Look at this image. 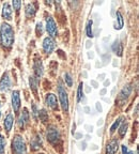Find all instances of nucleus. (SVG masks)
<instances>
[{
	"instance_id": "14",
	"label": "nucleus",
	"mask_w": 139,
	"mask_h": 154,
	"mask_svg": "<svg viewBox=\"0 0 139 154\" xmlns=\"http://www.w3.org/2000/svg\"><path fill=\"white\" fill-rule=\"evenodd\" d=\"M28 123H29V112H28V110H27V108H24L22 116H20V118H19V122H18L19 128H24Z\"/></svg>"
},
{
	"instance_id": "10",
	"label": "nucleus",
	"mask_w": 139,
	"mask_h": 154,
	"mask_svg": "<svg viewBox=\"0 0 139 154\" xmlns=\"http://www.w3.org/2000/svg\"><path fill=\"white\" fill-rule=\"evenodd\" d=\"M45 103H46V105H47L48 107H51V109H58V102H57V97H56L55 94H53V93L46 94Z\"/></svg>"
},
{
	"instance_id": "25",
	"label": "nucleus",
	"mask_w": 139,
	"mask_h": 154,
	"mask_svg": "<svg viewBox=\"0 0 139 154\" xmlns=\"http://www.w3.org/2000/svg\"><path fill=\"white\" fill-rule=\"evenodd\" d=\"M40 146H41V140L39 139V137L33 138V139H32V141H31V147H32V149L36 150L39 147H40Z\"/></svg>"
},
{
	"instance_id": "52",
	"label": "nucleus",
	"mask_w": 139,
	"mask_h": 154,
	"mask_svg": "<svg viewBox=\"0 0 139 154\" xmlns=\"http://www.w3.org/2000/svg\"><path fill=\"white\" fill-rule=\"evenodd\" d=\"M0 107H1V102H0Z\"/></svg>"
},
{
	"instance_id": "31",
	"label": "nucleus",
	"mask_w": 139,
	"mask_h": 154,
	"mask_svg": "<svg viewBox=\"0 0 139 154\" xmlns=\"http://www.w3.org/2000/svg\"><path fill=\"white\" fill-rule=\"evenodd\" d=\"M103 61H104V64H107L108 62H109V60H110V55H108V54H106V55H103Z\"/></svg>"
},
{
	"instance_id": "9",
	"label": "nucleus",
	"mask_w": 139,
	"mask_h": 154,
	"mask_svg": "<svg viewBox=\"0 0 139 154\" xmlns=\"http://www.w3.org/2000/svg\"><path fill=\"white\" fill-rule=\"evenodd\" d=\"M11 87V79H10L9 73L5 72L2 75V78L0 79V91H8Z\"/></svg>"
},
{
	"instance_id": "15",
	"label": "nucleus",
	"mask_w": 139,
	"mask_h": 154,
	"mask_svg": "<svg viewBox=\"0 0 139 154\" xmlns=\"http://www.w3.org/2000/svg\"><path fill=\"white\" fill-rule=\"evenodd\" d=\"M13 123H14V118H13L12 113H9V115L5 117V122H3V125H5V130L7 131V133H10L11 130H12Z\"/></svg>"
},
{
	"instance_id": "24",
	"label": "nucleus",
	"mask_w": 139,
	"mask_h": 154,
	"mask_svg": "<svg viewBox=\"0 0 139 154\" xmlns=\"http://www.w3.org/2000/svg\"><path fill=\"white\" fill-rule=\"evenodd\" d=\"M127 128H128V124H127L126 122H124L122 125H121V128H119V134H120L121 137H123L125 134H126L127 132Z\"/></svg>"
},
{
	"instance_id": "7",
	"label": "nucleus",
	"mask_w": 139,
	"mask_h": 154,
	"mask_svg": "<svg viewBox=\"0 0 139 154\" xmlns=\"http://www.w3.org/2000/svg\"><path fill=\"white\" fill-rule=\"evenodd\" d=\"M56 47V43L55 41H54L53 38H51V36H47V38H44L43 41V51H45L46 54H51L54 51V49H55Z\"/></svg>"
},
{
	"instance_id": "26",
	"label": "nucleus",
	"mask_w": 139,
	"mask_h": 154,
	"mask_svg": "<svg viewBox=\"0 0 139 154\" xmlns=\"http://www.w3.org/2000/svg\"><path fill=\"white\" fill-rule=\"evenodd\" d=\"M64 80H65V82H66V85L69 87L73 86V78H72V76H71V74H70V73H65V74H64Z\"/></svg>"
},
{
	"instance_id": "46",
	"label": "nucleus",
	"mask_w": 139,
	"mask_h": 154,
	"mask_svg": "<svg viewBox=\"0 0 139 154\" xmlns=\"http://www.w3.org/2000/svg\"><path fill=\"white\" fill-rule=\"evenodd\" d=\"M82 76H84L85 78H87V76H88V75H87V72H86V71H85V72H82Z\"/></svg>"
},
{
	"instance_id": "45",
	"label": "nucleus",
	"mask_w": 139,
	"mask_h": 154,
	"mask_svg": "<svg viewBox=\"0 0 139 154\" xmlns=\"http://www.w3.org/2000/svg\"><path fill=\"white\" fill-rule=\"evenodd\" d=\"M102 124H103V120H102V119H101V120H100V121H98V122H97V125H98V126H100V125H102Z\"/></svg>"
},
{
	"instance_id": "30",
	"label": "nucleus",
	"mask_w": 139,
	"mask_h": 154,
	"mask_svg": "<svg viewBox=\"0 0 139 154\" xmlns=\"http://www.w3.org/2000/svg\"><path fill=\"white\" fill-rule=\"evenodd\" d=\"M32 115H33V118L36 119H38V115H39V111H38V109H36V106L34 105H32Z\"/></svg>"
},
{
	"instance_id": "38",
	"label": "nucleus",
	"mask_w": 139,
	"mask_h": 154,
	"mask_svg": "<svg viewBox=\"0 0 139 154\" xmlns=\"http://www.w3.org/2000/svg\"><path fill=\"white\" fill-rule=\"evenodd\" d=\"M82 137V134H80V133H77V134H75V138H76V139H80Z\"/></svg>"
},
{
	"instance_id": "29",
	"label": "nucleus",
	"mask_w": 139,
	"mask_h": 154,
	"mask_svg": "<svg viewBox=\"0 0 139 154\" xmlns=\"http://www.w3.org/2000/svg\"><path fill=\"white\" fill-rule=\"evenodd\" d=\"M36 34H38L39 36L43 34V26H42L41 23L36 24Z\"/></svg>"
},
{
	"instance_id": "4",
	"label": "nucleus",
	"mask_w": 139,
	"mask_h": 154,
	"mask_svg": "<svg viewBox=\"0 0 139 154\" xmlns=\"http://www.w3.org/2000/svg\"><path fill=\"white\" fill-rule=\"evenodd\" d=\"M46 31L48 32V34L51 35V38H55L57 35V25H56L55 20H54L53 17H47L46 18Z\"/></svg>"
},
{
	"instance_id": "49",
	"label": "nucleus",
	"mask_w": 139,
	"mask_h": 154,
	"mask_svg": "<svg viewBox=\"0 0 139 154\" xmlns=\"http://www.w3.org/2000/svg\"><path fill=\"white\" fill-rule=\"evenodd\" d=\"M113 80H116V73H113Z\"/></svg>"
},
{
	"instance_id": "32",
	"label": "nucleus",
	"mask_w": 139,
	"mask_h": 154,
	"mask_svg": "<svg viewBox=\"0 0 139 154\" xmlns=\"http://www.w3.org/2000/svg\"><path fill=\"white\" fill-rule=\"evenodd\" d=\"M122 154H133V152L127 149L126 146H122Z\"/></svg>"
},
{
	"instance_id": "44",
	"label": "nucleus",
	"mask_w": 139,
	"mask_h": 154,
	"mask_svg": "<svg viewBox=\"0 0 139 154\" xmlns=\"http://www.w3.org/2000/svg\"><path fill=\"white\" fill-rule=\"evenodd\" d=\"M90 91H91V89H90L89 87H86V92H87V93H89Z\"/></svg>"
},
{
	"instance_id": "18",
	"label": "nucleus",
	"mask_w": 139,
	"mask_h": 154,
	"mask_svg": "<svg viewBox=\"0 0 139 154\" xmlns=\"http://www.w3.org/2000/svg\"><path fill=\"white\" fill-rule=\"evenodd\" d=\"M29 84H30V87H31V89H32V91L34 92V94L38 93V79H36V77L30 76V78H29Z\"/></svg>"
},
{
	"instance_id": "20",
	"label": "nucleus",
	"mask_w": 139,
	"mask_h": 154,
	"mask_svg": "<svg viewBox=\"0 0 139 154\" xmlns=\"http://www.w3.org/2000/svg\"><path fill=\"white\" fill-rule=\"evenodd\" d=\"M92 25H93V22L92 20H89L87 23V27H86V32H87V36L88 38H93V31H92Z\"/></svg>"
},
{
	"instance_id": "17",
	"label": "nucleus",
	"mask_w": 139,
	"mask_h": 154,
	"mask_svg": "<svg viewBox=\"0 0 139 154\" xmlns=\"http://www.w3.org/2000/svg\"><path fill=\"white\" fill-rule=\"evenodd\" d=\"M36 7H34L33 3H28L25 8V14H26L27 17H33L36 15Z\"/></svg>"
},
{
	"instance_id": "23",
	"label": "nucleus",
	"mask_w": 139,
	"mask_h": 154,
	"mask_svg": "<svg viewBox=\"0 0 139 154\" xmlns=\"http://www.w3.org/2000/svg\"><path fill=\"white\" fill-rule=\"evenodd\" d=\"M82 89H84V84L80 82L78 87V90H77V102H80L84 96V92H82Z\"/></svg>"
},
{
	"instance_id": "16",
	"label": "nucleus",
	"mask_w": 139,
	"mask_h": 154,
	"mask_svg": "<svg viewBox=\"0 0 139 154\" xmlns=\"http://www.w3.org/2000/svg\"><path fill=\"white\" fill-rule=\"evenodd\" d=\"M111 49H113V53L117 56H119V57H121V56L123 55V46L119 40H116V41L113 42V46H111Z\"/></svg>"
},
{
	"instance_id": "1",
	"label": "nucleus",
	"mask_w": 139,
	"mask_h": 154,
	"mask_svg": "<svg viewBox=\"0 0 139 154\" xmlns=\"http://www.w3.org/2000/svg\"><path fill=\"white\" fill-rule=\"evenodd\" d=\"M0 44L8 49L14 44V30L8 23H2L0 27Z\"/></svg>"
},
{
	"instance_id": "22",
	"label": "nucleus",
	"mask_w": 139,
	"mask_h": 154,
	"mask_svg": "<svg viewBox=\"0 0 139 154\" xmlns=\"http://www.w3.org/2000/svg\"><path fill=\"white\" fill-rule=\"evenodd\" d=\"M39 117H40V120H41L42 122L48 121V113L46 112L45 109H41V110L39 111Z\"/></svg>"
},
{
	"instance_id": "51",
	"label": "nucleus",
	"mask_w": 139,
	"mask_h": 154,
	"mask_svg": "<svg viewBox=\"0 0 139 154\" xmlns=\"http://www.w3.org/2000/svg\"><path fill=\"white\" fill-rule=\"evenodd\" d=\"M0 118H1V112H0Z\"/></svg>"
},
{
	"instance_id": "48",
	"label": "nucleus",
	"mask_w": 139,
	"mask_h": 154,
	"mask_svg": "<svg viewBox=\"0 0 139 154\" xmlns=\"http://www.w3.org/2000/svg\"><path fill=\"white\" fill-rule=\"evenodd\" d=\"M82 150H85V149H86V143H85V142L82 144Z\"/></svg>"
},
{
	"instance_id": "47",
	"label": "nucleus",
	"mask_w": 139,
	"mask_h": 154,
	"mask_svg": "<svg viewBox=\"0 0 139 154\" xmlns=\"http://www.w3.org/2000/svg\"><path fill=\"white\" fill-rule=\"evenodd\" d=\"M113 66H117V65H118V61H117V60H113Z\"/></svg>"
},
{
	"instance_id": "43",
	"label": "nucleus",
	"mask_w": 139,
	"mask_h": 154,
	"mask_svg": "<svg viewBox=\"0 0 139 154\" xmlns=\"http://www.w3.org/2000/svg\"><path fill=\"white\" fill-rule=\"evenodd\" d=\"M92 150H96L97 149V146H96V144H92V148H91Z\"/></svg>"
},
{
	"instance_id": "21",
	"label": "nucleus",
	"mask_w": 139,
	"mask_h": 154,
	"mask_svg": "<svg viewBox=\"0 0 139 154\" xmlns=\"http://www.w3.org/2000/svg\"><path fill=\"white\" fill-rule=\"evenodd\" d=\"M122 120H123V118L122 117H120V118H118L117 120L115 121V123H113V125H111V128H110V133L113 134V133H115L116 132V130H117L119 126H120V124H121V122H122Z\"/></svg>"
},
{
	"instance_id": "27",
	"label": "nucleus",
	"mask_w": 139,
	"mask_h": 154,
	"mask_svg": "<svg viewBox=\"0 0 139 154\" xmlns=\"http://www.w3.org/2000/svg\"><path fill=\"white\" fill-rule=\"evenodd\" d=\"M5 137L0 133V154H5Z\"/></svg>"
},
{
	"instance_id": "8",
	"label": "nucleus",
	"mask_w": 139,
	"mask_h": 154,
	"mask_svg": "<svg viewBox=\"0 0 139 154\" xmlns=\"http://www.w3.org/2000/svg\"><path fill=\"white\" fill-rule=\"evenodd\" d=\"M11 101H12V107L13 110L15 113L18 112L19 108H20V95H19V91L15 90L12 92V97H11Z\"/></svg>"
},
{
	"instance_id": "53",
	"label": "nucleus",
	"mask_w": 139,
	"mask_h": 154,
	"mask_svg": "<svg viewBox=\"0 0 139 154\" xmlns=\"http://www.w3.org/2000/svg\"><path fill=\"white\" fill-rule=\"evenodd\" d=\"M39 154H44V153H39Z\"/></svg>"
},
{
	"instance_id": "36",
	"label": "nucleus",
	"mask_w": 139,
	"mask_h": 154,
	"mask_svg": "<svg viewBox=\"0 0 139 154\" xmlns=\"http://www.w3.org/2000/svg\"><path fill=\"white\" fill-rule=\"evenodd\" d=\"M91 85L94 87V88H97V87H98L97 82H95V80H91Z\"/></svg>"
},
{
	"instance_id": "12",
	"label": "nucleus",
	"mask_w": 139,
	"mask_h": 154,
	"mask_svg": "<svg viewBox=\"0 0 139 154\" xmlns=\"http://www.w3.org/2000/svg\"><path fill=\"white\" fill-rule=\"evenodd\" d=\"M2 17L5 19H7V20H11V19H12V8H11L10 3H8V2L3 3Z\"/></svg>"
},
{
	"instance_id": "28",
	"label": "nucleus",
	"mask_w": 139,
	"mask_h": 154,
	"mask_svg": "<svg viewBox=\"0 0 139 154\" xmlns=\"http://www.w3.org/2000/svg\"><path fill=\"white\" fill-rule=\"evenodd\" d=\"M13 5V8H14V10L16 11V13L18 14L19 13V10H20V7H22V2L19 1V0H14L12 2Z\"/></svg>"
},
{
	"instance_id": "41",
	"label": "nucleus",
	"mask_w": 139,
	"mask_h": 154,
	"mask_svg": "<svg viewBox=\"0 0 139 154\" xmlns=\"http://www.w3.org/2000/svg\"><path fill=\"white\" fill-rule=\"evenodd\" d=\"M109 84H110V82H109V80H105V82H104V87H108L109 86Z\"/></svg>"
},
{
	"instance_id": "11",
	"label": "nucleus",
	"mask_w": 139,
	"mask_h": 154,
	"mask_svg": "<svg viewBox=\"0 0 139 154\" xmlns=\"http://www.w3.org/2000/svg\"><path fill=\"white\" fill-rule=\"evenodd\" d=\"M118 147H119L118 140L111 139L110 141L106 144V154H116L118 151Z\"/></svg>"
},
{
	"instance_id": "19",
	"label": "nucleus",
	"mask_w": 139,
	"mask_h": 154,
	"mask_svg": "<svg viewBox=\"0 0 139 154\" xmlns=\"http://www.w3.org/2000/svg\"><path fill=\"white\" fill-rule=\"evenodd\" d=\"M117 20H118V25L115 24V29H122V27L124 26V19H123V16L119 11L117 12Z\"/></svg>"
},
{
	"instance_id": "42",
	"label": "nucleus",
	"mask_w": 139,
	"mask_h": 154,
	"mask_svg": "<svg viewBox=\"0 0 139 154\" xmlns=\"http://www.w3.org/2000/svg\"><path fill=\"white\" fill-rule=\"evenodd\" d=\"M85 111H86L87 113H89V111H90V108H89V107H85V109H84Z\"/></svg>"
},
{
	"instance_id": "34",
	"label": "nucleus",
	"mask_w": 139,
	"mask_h": 154,
	"mask_svg": "<svg viewBox=\"0 0 139 154\" xmlns=\"http://www.w3.org/2000/svg\"><path fill=\"white\" fill-rule=\"evenodd\" d=\"M88 58H89V59H93V58H94V53H93V51H88Z\"/></svg>"
},
{
	"instance_id": "13",
	"label": "nucleus",
	"mask_w": 139,
	"mask_h": 154,
	"mask_svg": "<svg viewBox=\"0 0 139 154\" xmlns=\"http://www.w3.org/2000/svg\"><path fill=\"white\" fill-rule=\"evenodd\" d=\"M33 69H34V73H36V76L38 78L42 77V75H43V64H42L41 59H36L34 60Z\"/></svg>"
},
{
	"instance_id": "3",
	"label": "nucleus",
	"mask_w": 139,
	"mask_h": 154,
	"mask_svg": "<svg viewBox=\"0 0 139 154\" xmlns=\"http://www.w3.org/2000/svg\"><path fill=\"white\" fill-rule=\"evenodd\" d=\"M58 95H59V100H60V104L63 111L67 112L69 111V95L61 84H59V87H58Z\"/></svg>"
},
{
	"instance_id": "37",
	"label": "nucleus",
	"mask_w": 139,
	"mask_h": 154,
	"mask_svg": "<svg viewBox=\"0 0 139 154\" xmlns=\"http://www.w3.org/2000/svg\"><path fill=\"white\" fill-rule=\"evenodd\" d=\"M91 46H92V42H91V41H87V43H86V47L89 49V48L91 47Z\"/></svg>"
},
{
	"instance_id": "6",
	"label": "nucleus",
	"mask_w": 139,
	"mask_h": 154,
	"mask_svg": "<svg viewBox=\"0 0 139 154\" xmlns=\"http://www.w3.org/2000/svg\"><path fill=\"white\" fill-rule=\"evenodd\" d=\"M47 139L51 142V143H55L58 140L60 139V132L57 128L55 126H51V128L47 130Z\"/></svg>"
},
{
	"instance_id": "39",
	"label": "nucleus",
	"mask_w": 139,
	"mask_h": 154,
	"mask_svg": "<svg viewBox=\"0 0 139 154\" xmlns=\"http://www.w3.org/2000/svg\"><path fill=\"white\" fill-rule=\"evenodd\" d=\"M105 76H106V75L103 73V74H100V75H98V78H100V80H104V78H105Z\"/></svg>"
},
{
	"instance_id": "2",
	"label": "nucleus",
	"mask_w": 139,
	"mask_h": 154,
	"mask_svg": "<svg viewBox=\"0 0 139 154\" xmlns=\"http://www.w3.org/2000/svg\"><path fill=\"white\" fill-rule=\"evenodd\" d=\"M12 149L15 154H27V146L22 136L16 135L12 141Z\"/></svg>"
},
{
	"instance_id": "40",
	"label": "nucleus",
	"mask_w": 139,
	"mask_h": 154,
	"mask_svg": "<svg viewBox=\"0 0 139 154\" xmlns=\"http://www.w3.org/2000/svg\"><path fill=\"white\" fill-rule=\"evenodd\" d=\"M85 128H87V131H88V132H92V130H93V128H92V126H89V125H86Z\"/></svg>"
},
{
	"instance_id": "35",
	"label": "nucleus",
	"mask_w": 139,
	"mask_h": 154,
	"mask_svg": "<svg viewBox=\"0 0 139 154\" xmlns=\"http://www.w3.org/2000/svg\"><path fill=\"white\" fill-rule=\"evenodd\" d=\"M106 92H107V89H106V88H104V89H102L101 91H100V95H105Z\"/></svg>"
},
{
	"instance_id": "50",
	"label": "nucleus",
	"mask_w": 139,
	"mask_h": 154,
	"mask_svg": "<svg viewBox=\"0 0 139 154\" xmlns=\"http://www.w3.org/2000/svg\"><path fill=\"white\" fill-rule=\"evenodd\" d=\"M115 92H116V88H113V91H111V94H113H113H115Z\"/></svg>"
},
{
	"instance_id": "33",
	"label": "nucleus",
	"mask_w": 139,
	"mask_h": 154,
	"mask_svg": "<svg viewBox=\"0 0 139 154\" xmlns=\"http://www.w3.org/2000/svg\"><path fill=\"white\" fill-rule=\"evenodd\" d=\"M95 107H96V110H97L98 112H102V111H103V108H102V105L100 102H97V103L95 104Z\"/></svg>"
},
{
	"instance_id": "5",
	"label": "nucleus",
	"mask_w": 139,
	"mask_h": 154,
	"mask_svg": "<svg viewBox=\"0 0 139 154\" xmlns=\"http://www.w3.org/2000/svg\"><path fill=\"white\" fill-rule=\"evenodd\" d=\"M132 91H133V87L131 84L124 86L123 87V89L120 91V93H119V95H118V102L121 103V104L124 103V102L128 99V96L131 95Z\"/></svg>"
}]
</instances>
